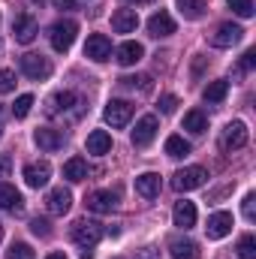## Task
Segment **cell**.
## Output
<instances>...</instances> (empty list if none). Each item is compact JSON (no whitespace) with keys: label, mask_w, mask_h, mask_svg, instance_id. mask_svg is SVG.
Segmentation results:
<instances>
[{"label":"cell","mask_w":256,"mask_h":259,"mask_svg":"<svg viewBox=\"0 0 256 259\" xmlns=\"http://www.w3.org/2000/svg\"><path fill=\"white\" fill-rule=\"evenodd\" d=\"M46 106H49L46 112H49L52 118H69V121H75V118H81V112H84V97L75 94V91H61V94L49 97Z\"/></svg>","instance_id":"obj_1"},{"label":"cell","mask_w":256,"mask_h":259,"mask_svg":"<svg viewBox=\"0 0 256 259\" xmlns=\"http://www.w3.org/2000/svg\"><path fill=\"white\" fill-rule=\"evenodd\" d=\"M69 238H72V241H75L81 250H91V247H97V241L103 238V223L81 217V220H75V223H72V229H69Z\"/></svg>","instance_id":"obj_2"},{"label":"cell","mask_w":256,"mask_h":259,"mask_svg":"<svg viewBox=\"0 0 256 259\" xmlns=\"http://www.w3.org/2000/svg\"><path fill=\"white\" fill-rule=\"evenodd\" d=\"M75 36H78V24H75V21H69V18H61V21H55V24H52V30H49L52 49H55V52H61V55L72 49Z\"/></svg>","instance_id":"obj_3"},{"label":"cell","mask_w":256,"mask_h":259,"mask_svg":"<svg viewBox=\"0 0 256 259\" xmlns=\"http://www.w3.org/2000/svg\"><path fill=\"white\" fill-rule=\"evenodd\" d=\"M205 181H208V172H205L202 166H184V169H178V172L172 175V187H175L178 193L199 190Z\"/></svg>","instance_id":"obj_4"},{"label":"cell","mask_w":256,"mask_h":259,"mask_svg":"<svg viewBox=\"0 0 256 259\" xmlns=\"http://www.w3.org/2000/svg\"><path fill=\"white\" fill-rule=\"evenodd\" d=\"M133 112H136V106L130 103V100H109L106 103V109H103V118H106V124L115 130L127 127L130 118H133Z\"/></svg>","instance_id":"obj_5"},{"label":"cell","mask_w":256,"mask_h":259,"mask_svg":"<svg viewBox=\"0 0 256 259\" xmlns=\"http://www.w3.org/2000/svg\"><path fill=\"white\" fill-rule=\"evenodd\" d=\"M36 33H39V24H36V18H33V15L18 12V15L12 18V36H15V42L30 46V42L36 39Z\"/></svg>","instance_id":"obj_6"},{"label":"cell","mask_w":256,"mask_h":259,"mask_svg":"<svg viewBox=\"0 0 256 259\" xmlns=\"http://www.w3.org/2000/svg\"><path fill=\"white\" fill-rule=\"evenodd\" d=\"M18 64H21V72H24L27 78H33V81H42V78L52 75V64H49V58H42V55L27 52V55H21Z\"/></svg>","instance_id":"obj_7"},{"label":"cell","mask_w":256,"mask_h":259,"mask_svg":"<svg viewBox=\"0 0 256 259\" xmlns=\"http://www.w3.org/2000/svg\"><path fill=\"white\" fill-rule=\"evenodd\" d=\"M84 58L94 61V64H106V61L112 58V39L103 36V33L88 36V42H84Z\"/></svg>","instance_id":"obj_8"},{"label":"cell","mask_w":256,"mask_h":259,"mask_svg":"<svg viewBox=\"0 0 256 259\" xmlns=\"http://www.w3.org/2000/svg\"><path fill=\"white\" fill-rule=\"evenodd\" d=\"M247 145V124L244 121H232L226 124V130L220 133V148L223 151H238Z\"/></svg>","instance_id":"obj_9"},{"label":"cell","mask_w":256,"mask_h":259,"mask_svg":"<svg viewBox=\"0 0 256 259\" xmlns=\"http://www.w3.org/2000/svg\"><path fill=\"white\" fill-rule=\"evenodd\" d=\"M157 130H160L157 118H154V115H145V118H139V121H136V130L130 133V139H133V145H136V148H148V145L154 142Z\"/></svg>","instance_id":"obj_10"},{"label":"cell","mask_w":256,"mask_h":259,"mask_svg":"<svg viewBox=\"0 0 256 259\" xmlns=\"http://www.w3.org/2000/svg\"><path fill=\"white\" fill-rule=\"evenodd\" d=\"M241 36H244L241 24L226 21V24H220V27L211 33V46H214V49H232L235 42H241Z\"/></svg>","instance_id":"obj_11"},{"label":"cell","mask_w":256,"mask_h":259,"mask_svg":"<svg viewBox=\"0 0 256 259\" xmlns=\"http://www.w3.org/2000/svg\"><path fill=\"white\" fill-rule=\"evenodd\" d=\"M49 178H52V163H49V160H36V163H27V166H24V181H27V187L39 190V187L49 184Z\"/></svg>","instance_id":"obj_12"},{"label":"cell","mask_w":256,"mask_h":259,"mask_svg":"<svg viewBox=\"0 0 256 259\" xmlns=\"http://www.w3.org/2000/svg\"><path fill=\"white\" fill-rule=\"evenodd\" d=\"M229 232H232V214H229V211H214V214L208 217L205 235H208L211 241H220V238H226Z\"/></svg>","instance_id":"obj_13"},{"label":"cell","mask_w":256,"mask_h":259,"mask_svg":"<svg viewBox=\"0 0 256 259\" xmlns=\"http://www.w3.org/2000/svg\"><path fill=\"white\" fill-rule=\"evenodd\" d=\"M84 205L91 211H97V214H112L118 208V193H112V190H94V193H88Z\"/></svg>","instance_id":"obj_14"},{"label":"cell","mask_w":256,"mask_h":259,"mask_svg":"<svg viewBox=\"0 0 256 259\" xmlns=\"http://www.w3.org/2000/svg\"><path fill=\"white\" fill-rule=\"evenodd\" d=\"M46 208H49V214L64 217L66 211L72 208V193H69L66 187H55V190H49V196H46Z\"/></svg>","instance_id":"obj_15"},{"label":"cell","mask_w":256,"mask_h":259,"mask_svg":"<svg viewBox=\"0 0 256 259\" xmlns=\"http://www.w3.org/2000/svg\"><path fill=\"white\" fill-rule=\"evenodd\" d=\"M148 33L151 36H172L175 33V18L166 12V9H160V12H154L151 18H148Z\"/></svg>","instance_id":"obj_16"},{"label":"cell","mask_w":256,"mask_h":259,"mask_svg":"<svg viewBox=\"0 0 256 259\" xmlns=\"http://www.w3.org/2000/svg\"><path fill=\"white\" fill-rule=\"evenodd\" d=\"M33 142L42 148V151H58V148H64V133L55 127H39L36 133H33Z\"/></svg>","instance_id":"obj_17"},{"label":"cell","mask_w":256,"mask_h":259,"mask_svg":"<svg viewBox=\"0 0 256 259\" xmlns=\"http://www.w3.org/2000/svg\"><path fill=\"white\" fill-rule=\"evenodd\" d=\"M115 58H118L121 66H133V64H139V61L145 58V49H142V42L127 39V42H121V46L115 49Z\"/></svg>","instance_id":"obj_18"},{"label":"cell","mask_w":256,"mask_h":259,"mask_svg":"<svg viewBox=\"0 0 256 259\" xmlns=\"http://www.w3.org/2000/svg\"><path fill=\"white\" fill-rule=\"evenodd\" d=\"M0 211H9V214H21L24 211V199L12 184H0Z\"/></svg>","instance_id":"obj_19"},{"label":"cell","mask_w":256,"mask_h":259,"mask_svg":"<svg viewBox=\"0 0 256 259\" xmlns=\"http://www.w3.org/2000/svg\"><path fill=\"white\" fill-rule=\"evenodd\" d=\"M172 220H175V226H178V229H193V226H196V205H193V202H187V199L175 202Z\"/></svg>","instance_id":"obj_20"},{"label":"cell","mask_w":256,"mask_h":259,"mask_svg":"<svg viewBox=\"0 0 256 259\" xmlns=\"http://www.w3.org/2000/svg\"><path fill=\"white\" fill-rule=\"evenodd\" d=\"M84 148H88V154L103 157V154H109V151H112V136H109L106 130H94V133H88Z\"/></svg>","instance_id":"obj_21"},{"label":"cell","mask_w":256,"mask_h":259,"mask_svg":"<svg viewBox=\"0 0 256 259\" xmlns=\"http://www.w3.org/2000/svg\"><path fill=\"white\" fill-rule=\"evenodd\" d=\"M139 27V12L136 9H118L112 15V30L115 33H133Z\"/></svg>","instance_id":"obj_22"},{"label":"cell","mask_w":256,"mask_h":259,"mask_svg":"<svg viewBox=\"0 0 256 259\" xmlns=\"http://www.w3.org/2000/svg\"><path fill=\"white\" fill-rule=\"evenodd\" d=\"M136 193L145 196V199H154V196L160 193V175L157 172H142L136 178Z\"/></svg>","instance_id":"obj_23"},{"label":"cell","mask_w":256,"mask_h":259,"mask_svg":"<svg viewBox=\"0 0 256 259\" xmlns=\"http://www.w3.org/2000/svg\"><path fill=\"white\" fill-rule=\"evenodd\" d=\"M64 178L72 181V184L84 181V178H88V160H84V157H69L64 163Z\"/></svg>","instance_id":"obj_24"},{"label":"cell","mask_w":256,"mask_h":259,"mask_svg":"<svg viewBox=\"0 0 256 259\" xmlns=\"http://www.w3.org/2000/svg\"><path fill=\"white\" fill-rule=\"evenodd\" d=\"M169 253H172V259H199V244L190 238H175L169 244Z\"/></svg>","instance_id":"obj_25"},{"label":"cell","mask_w":256,"mask_h":259,"mask_svg":"<svg viewBox=\"0 0 256 259\" xmlns=\"http://www.w3.org/2000/svg\"><path fill=\"white\" fill-rule=\"evenodd\" d=\"M118 84L130 88V91H139V94H151L154 91V78L151 75H121Z\"/></svg>","instance_id":"obj_26"},{"label":"cell","mask_w":256,"mask_h":259,"mask_svg":"<svg viewBox=\"0 0 256 259\" xmlns=\"http://www.w3.org/2000/svg\"><path fill=\"white\" fill-rule=\"evenodd\" d=\"M226 94H229V81H226V78H217V81H211V84L202 91L205 103H223Z\"/></svg>","instance_id":"obj_27"},{"label":"cell","mask_w":256,"mask_h":259,"mask_svg":"<svg viewBox=\"0 0 256 259\" xmlns=\"http://www.w3.org/2000/svg\"><path fill=\"white\" fill-rule=\"evenodd\" d=\"M178 3V12L187 18V21H196V18H202L205 15V0H175Z\"/></svg>","instance_id":"obj_28"},{"label":"cell","mask_w":256,"mask_h":259,"mask_svg":"<svg viewBox=\"0 0 256 259\" xmlns=\"http://www.w3.org/2000/svg\"><path fill=\"white\" fill-rule=\"evenodd\" d=\"M166 154H169L172 160H181V157L190 154V142H187L184 136H169V139H166Z\"/></svg>","instance_id":"obj_29"},{"label":"cell","mask_w":256,"mask_h":259,"mask_svg":"<svg viewBox=\"0 0 256 259\" xmlns=\"http://www.w3.org/2000/svg\"><path fill=\"white\" fill-rule=\"evenodd\" d=\"M184 130H187V133H193V136H202V133L208 130V118H205L199 109H193V112H187V115H184Z\"/></svg>","instance_id":"obj_30"},{"label":"cell","mask_w":256,"mask_h":259,"mask_svg":"<svg viewBox=\"0 0 256 259\" xmlns=\"http://www.w3.org/2000/svg\"><path fill=\"white\" fill-rule=\"evenodd\" d=\"M30 109H33V97H30V94H21V97L12 103V115H15L18 121H21V118H27V115H30Z\"/></svg>","instance_id":"obj_31"},{"label":"cell","mask_w":256,"mask_h":259,"mask_svg":"<svg viewBox=\"0 0 256 259\" xmlns=\"http://www.w3.org/2000/svg\"><path fill=\"white\" fill-rule=\"evenodd\" d=\"M6 259H36V253H33V247H30V244H24V241H15V244L9 247Z\"/></svg>","instance_id":"obj_32"},{"label":"cell","mask_w":256,"mask_h":259,"mask_svg":"<svg viewBox=\"0 0 256 259\" xmlns=\"http://www.w3.org/2000/svg\"><path fill=\"white\" fill-rule=\"evenodd\" d=\"M226 6H229L238 18H250V15H253V0H226Z\"/></svg>","instance_id":"obj_33"},{"label":"cell","mask_w":256,"mask_h":259,"mask_svg":"<svg viewBox=\"0 0 256 259\" xmlns=\"http://www.w3.org/2000/svg\"><path fill=\"white\" fill-rule=\"evenodd\" d=\"M238 256L241 259H256V238L253 235H244L238 241Z\"/></svg>","instance_id":"obj_34"},{"label":"cell","mask_w":256,"mask_h":259,"mask_svg":"<svg viewBox=\"0 0 256 259\" xmlns=\"http://www.w3.org/2000/svg\"><path fill=\"white\" fill-rule=\"evenodd\" d=\"M157 109H160L163 115H172V112L178 109V97H175V94H163L160 103H157Z\"/></svg>","instance_id":"obj_35"},{"label":"cell","mask_w":256,"mask_h":259,"mask_svg":"<svg viewBox=\"0 0 256 259\" xmlns=\"http://www.w3.org/2000/svg\"><path fill=\"white\" fill-rule=\"evenodd\" d=\"M12 91H15V72L0 69V94H12Z\"/></svg>","instance_id":"obj_36"},{"label":"cell","mask_w":256,"mask_h":259,"mask_svg":"<svg viewBox=\"0 0 256 259\" xmlns=\"http://www.w3.org/2000/svg\"><path fill=\"white\" fill-rule=\"evenodd\" d=\"M30 232L39 235V238H49L52 235V226H49V220H39L36 217V220H30Z\"/></svg>","instance_id":"obj_37"},{"label":"cell","mask_w":256,"mask_h":259,"mask_svg":"<svg viewBox=\"0 0 256 259\" xmlns=\"http://www.w3.org/2000/svg\"><path fill=\"white\" fill-rule=\"evenodd\" d=\"M241 211H244V217H247V220H253V217H256V193H247V196H244V202H241Z\"/></svg>","instance_id":"obj_38"},{"label":"cell","mask_w":256,"mask_h":259,"mask_svg":"<svg viewBox=\"0 0 256 259\" xmlns=\"http://www.w3.org/2000/svg\"><path fill=\"white\" fill-rule=\"evenodd\" d=\"M253 66H256V52H244V55H241V69L247 72V69H253Z\"/></svg>","instance_id":"obj_39"},{"label":"cell","mask_w":256,"mask_h":259,"mask_svg":"<svg viewBox=\"0 0 256 259\" xmlns=\"http://www.w3.org/2000/svg\"><path fill=\"white\" fill-rule=\"evenodd\" d=\"M9 169H12L9 154H0V178H6V175H9Z\"/></svg>","instance_id":"obj_40"},{"label":"cell","mask_w":256,"mask_h":259,"mask_svg":"<svg viewBox=\"0 0 256 259\" xmlns=\"http://www.w3.org/2000/svg\"><path fill=\"white\" fill-rule=\"evenodd\" d=\"M136 259H160V250L157 247H145V250H139Z\"/></svg>","instance_id":"obj_41"},{"label":"cell","mask_w":256,"mask_h":259,"mask_svg":"<svg viewBox=\"0 0 256 259\" xmlns=\"http://www.w3.org/2000/svg\"><path fill=\"white\" fill-rule=\"evenodd\" d=\"M58 9H75V0H58Z\"/></svg>","instance_id":"obj_42"},{"label":"cell","mask_w":256,"mask_h":259,"mask_svg":"<svg viewBox=\"0 0 256 259\" xmlns=\"http://www.w3.org/2000/svg\"><path fill=\"white\" fill-rule=\"evenodd\" d=\"M46 259H66V256H64V253H49Z\"/></svg>","instance_id":"obj_43"},{"label":"cell","mask_w":256,"mask_h":259,"mask_svg":"<svg viewBox=\"0 0 256 259\" xmlns=\"http://www.w3.org/2000/svg\"><path fill=\"white\" fill-rule=\"evenodd\" d=\"M81 259H94V253L91 250H81Z\"/></svg>","instance_id":"obj_44"},{"label":"cell","mask_w":256,"mask_h":259,"mask_svg":"<svg viewBox=\"0 0 256 259\" xmlns=\"http://www.w3.org/2000/svg\"><path fill=\"white\" fill-rule=\"evenodd\" d=\"M0 136H3V109H0Z\"/></svg>","instance_id":"obj_45"},{"label":"cell","mask_w":256,"mask_h":259,"mask_svg":"<svg viewBox=\"0 0 256 259\" xmlns=\"http://www.w3.org/2000/svg\"><path fill=\"white\" fill-rule=\"evenodd\" d=\"M0 241H3V226H0Z\"/></svg>","instance_id":"obj_46"},{"label":"cell","mask_w":256,"mask_h":259,"mask_svg":"<svg viewBox=\"0 0 256 259\" xmlns=\"http://www.w3.org/2000/svg\"><path fill=\"white\" fill-rule=\"evenodd\" d=\"M127 3H142V0H127Z\"/></svg>","instance_id":"obj_47"}]
</instances>
